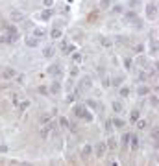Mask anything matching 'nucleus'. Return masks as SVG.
<instances>
[{
  "label": "nucleus",
  "mask_w": 159,
  "mask_h": 166,
  "mask_svg": "<svg viewBox=\"0 0 159 166\" xmlns=\"http://www.w3.org/2000/svg\"><path fill=\"white\" fill-rule=\"evenodd\" d=\"M56 54V48L54 46H52V44H48V46L43 50V55H45V57H52V55H54Z\"/></svg>",
  "instance_id": "12"
},
{
  "label": "nucleus",
  "mask_w": 159,
  "mask_h": 166,
  "mask_svg": "<svg viewBox=\"0 0 159 166\" xmlns=\"http://www.w3.org/2000/svg\"><path fill=\"white\" fill-rule=\"evenodd\" d=\"M135 124H137V129H144V127L148 126V122H146V120H137Z\"/></svg>",
  "instance_id": "19"
},
{
  "label": "nucleus",
  "mask_w": 159,
  "mask_h": 166,
  "mask_svg": "<svg viewBox=\"0 0 159 166\" xmlns=\"http://www.w3.org/2000/svg\"><path fill=\"white\" fill-rule=\"evenodd\" d=\"M130 142H131V150H137V146H139V138H137V135L130 133Z\"/></svg>",
  "instance_id": "13"
},
{
  "label": "nucleus",
  "mask_w": 159,
  "mask_h": 166,
  "mask_svg": "<svg viewBox=\"0 0 159 166\" xmlns=\"http://www.w3.org/2000/svg\"><path fill=\"white\" fill-rule=\"evenodd\" d=\"M113 111H115V113H122V111H124V105H122L120 102H113Z\"/></svg>",
  "instance_id": "16"
},
{
  "label": "nucleus",
  "mask_w": 159,
  "mask_h": 166,
  "mask_svg": "<svg viewBox=\"0 0 159 166\" xmlns=\"http://www.w3.org/2000/svg\"><path fill=\"white\" fill-rule=\"evenodd\" d=\"M119 92H120V96H128V94H130V89H128V87H120Z\"/></svg>",
  "instance_id": "25"
},
{
  "label": "nucleus",
  "mask_w": 159,
  "mask_h": 166,
  "mask_svg": "<svg viewBox=\"0 0 159 166\" xmlns=\"http://www.w3.org/2000/svg\"><path fill=\"white\" fill-rule=\"evenodd\" d=\"M124 66L126 68H131V59H124Z\"/></svg>",
  "instance_id": "34"
},
{
  "label": "nucleus",
  "mask_w": 159,
  "mask_h": 166,
  "mask_svg": "<svg viewBox=\"0 0 159 166\" xmlns=\"http://www.w3.org/2000/svg\"><path fill=\"white\" fill-rule=\"evenodd\" d=\"M105 129L111 133V129H113V122H107V124H105Z\"/></svg>",
  "instance_id": "37"
},
{
  "label": "nucleus",
  "mask_w": 159,
  "mask_h": 166,
  "mask_svg": "<svg viewBox=\"0 0 159 166\" xmlns=\"http://www.w3.org/2000/svg\"><path fill=\"white\" fill-rule=\"evenodd\" d=\"M28 105H30V103H28V102H22V103H20V109H26V107H28Z\"/></svg>",
  "instance_id": "42"
},
{
  "label": "nucleus",
  "mask_w": 159,
  "mask_h": 166,
  "mask_svg": "<svg viewBox=\"0 0 159 166\" xmlns=\"http://www.w3.org/2000/svg\"><path fill=\"white\" fill-rule=\"evenodd\" d=\"M87 107H91V109H96V102H93V100H89V102H87Z\"/></svg>",
  "instance_id": "31"
},
{
  "label": "nucleus",
  "mask_w": 159,
  "mask_h": 166,
  "mask_svg": "<svg viewBox=\"0 0 159 166\" xmlns=\"http://www.w3.org/2000/svg\"><path fill=\"white\" fill-rule=\"evenodd\" d=\"M137 92H139V96H144V94H148V92H150V87L143 85V87H139V89H137Z\"/></svg>",
  "instance_id": "17"
},
{
  "label": "nucleus",
  "mask_w": 159,
  "mask_h": 166,
  "mask_svg": "<svg viewBox=\"0 0 159 166\" xmlns=\"http://www.w3.org/2000/svg\"><path fill=\"white\" fill-rule=\"evenodd\" d=\"M137 120H139V109H133V111H131V118H130V122H133V124H135Z\"/></svg>",
  "instance_id": "18"
},
{
  "label": "nucleus",
  "mask_w": 159,
  "mask_h": 166,
  "mask_svg": "<svg viewBox=\"0 0 159 166\" xmlns=\"http://www.w3.org/2000/svg\"><path fill=\"white\" fill-rule=\"evenodd\" d=\"M109 6H111V0H102V2H100V7H104V9L109 7Z\"/></svg>",
  "instance_id": "27"
},
{
  "label": "nucleus",
  "mask_w": 159,
  "mask_h": 166,
  "mask_svg": "<svg viewBox=\"0 0 159 166\" xmlns=\"http://www.w3.org/2000/svg\"><path fill=\"white\" fill-rule=\"evenodd\" d=\"M143 50H144V46H143V44H137V46H135V52H137V54H141Z\"/></svg>",
  "instance_id": "33"
},
{
  "label": "nucleus",
  "mask_w": 159,
  "mask_h": 166,
  "mask_svg": "<svg viewBox=\"0 0 159 166\" xmlns=\"http://www.w3.org/2000/svg\"><path fill=\"white\" fill-rule=\"evenodd\" d=\"M6 30H7V33H15V31H17L15 26H9V24H6Z\"/></svg>",
  "instance_id": "29"
},
{
  "label": "nucleus",
  "mask_w": 159,
  "mask_h": 166,
  "mask_svg": "<svg viewBox=\"0 0 159 166\" xmlns=\"http://www.w3.org/2000/svg\"><path fill=\"white\" fill-rule=\"evenodd\" d=\"M94 20H96V13H91L89 15V22H94Z\"/></svg>",
  "instance_id": "38"
},
{
  "label": "nucleus",
  "mask_w": 159,
  "mask_h": 166,
  "mask_svg": "<svg viewBox=\"0 0 159 166\" xmlns=\"http://www.w3.org/2000/svg\"><path fill=\"white\" fill-rule=\"evenodd\" d=\"M107 146H109V150H116V140H115L113 137L107 140Z\"/></svg>",
  "instance_id": "21"
},
{
  "label": "nucleus",
  "mask_w": 159,
  "mask_h": 166,
  "mask_svg": "<svg viewBox=\"0 0 159 166\" xmlns=\"http://www.w3.org/2000/svg\"><path fill=\"white\" fill-rule=\"evenodd\" d=\"M130 6L131 7H139V0H130Z\"/></svg>",
  "instance_id": "32"
},
{
  "label": "nucleus",
  "mask_w": 159,
  "mask_h": 166,
  "mask_svg": "<svg viewBox=\"0 0 159 166\" xmlns=\"http://www.w3.org/2000/svg\"><path fill=\"white\" fill-rule=\"evenodd\" d=\"M41 122H43V124H46V122H50V116L43 115V116H41Z\"/></svg>",
  "instance_id": "35"
},
{
  "label": "nucleus",
  "mask_w": 159,
  "mask_h": 166,
  "mask_svg": "<svg viewBox=\"0 0 159 166\" xmlns=\"http://www.w3.org/2000/svg\"><path fill=\"white\" fill-rule=\"evenodd\" d=\"M0 151H2V153H6V151H7V146H4V144H2V146H0Z\"/></svg>",
  "instance_id": "41"
},
{
  "label": "nucleus",
  "mask_w": 159,
  "mask_h": 166,
  "mask_svg": "<svg viewBox=\"0 0 159 166\" xmlns=\"http://www.w3.org/2000/svg\"><path fill=\"white\" fill-rule=\"evenodd\" d=\"M46 74L48 76H59L61 74V66L59 65H50L48 68H46Z\"/></svg>",
  "instance_id": "5"
},
{
  "label": "nucleus",
  "mask_w": 159,
  "mask_h": 166,
  "mask_svg": "<svg viewBox=\"0 0 159 166\" xmlns=\"http://www.w3.org/2000/svg\"><path fill=\"white\" fill-rule=\"evenodd\" d=\"M45 35H46V31H45L43 28H35V30H34V37H37V39H43Z\"/></svg>",
  "instance_id": "14"
},
{
  "label": "nucleus",
  "mask_w": 159,
  "mask_h": 166,
  "mask_svg": "<svg viewBox=\"0 0 159 166\" xmlns=\"http://www.w3.org/2000/svg\"><path fill=\"white\" fill-rule=\"evenodd\" d=\"M52 2H54V0H43V4H45L46 7H50V6H52Z\"/></svg>",
  "instance_id": "39"
},
{
  "label": "nucleus",
  "mask_w": 159,
  "mask_h": 166,
  "mask_svg": "<svg viewBox=\"0 0 159 166\" xmlns=\"http://www.w3.org/2000/svg\"><path fill=\"white\" fill-rule=\"evenodd\" d=\"M59 124H61L63 127H67V126H69V120H67L65 116H61V118H59Z\"/></svg>",
  "instance_id": "28"
},
{
  "label": "nucleus",
  "mask_w": 159,
  "mask_h": 166,
  "mask_svg": "<svg viewBox=\"0 0 159 166\" xmlns=\"http://www.w3.org/2000/svg\"><path fill=\"white\" fill-rule=\"evenodd\" d=\"M52 15H54V11H52L50 7H46L45 11H41V13H39V19H41V20H48Z\"/></svg>",
  "instance_id": "10"
},
{
  "label": "nucleus",
  "mask_w": 159,
  "mask_h": 166,
  "mask_svg": "<svg viewBox=\"0 0 159 166\" xmlns=\"http://www.w3.org/2000/svg\"><path fill=\"white\" fill-rule=\"evenodd\" d=\"M126 22H130V24H133V26H137V28L143 26V22L139 20V17H137L135 11H128V13H126Z\"/></svg>",
  "instance_id": "2"
},
{
  "label": "nucleus",
  "mask_w": 159,
  "mask_h": 166,
  "mask_svg": "<svg viewBox=\"0 0 159 166\" xmlns=\"http://www.w3.org/2000/svg\"><path fill=\"white\" fill-rule=\"evenodd\" d=\"M13 76H17V72L13 68H9V66H6V68L2 70V77H4V80H11Z\"/></svg>",
  "instance_id": "6"
},
{
  "label": "nucleus",
  "mask_w": 159,
  "mask_h": 166,
  "mask_svg": "<svg viewBox=\"0 0 159 166\" xmlns=\"http://www.w3.org/2000/svg\"><path fill=\"white\" fill-rule=\"evenodd\" d=\"M128 142H130V133H126V135L122 137V144L126 146V144H128Z\"/></svg>",
  "instance_id": "30"
},
{
  "label": "nucleus",
  "mask_w": 159,
  "mask_h": 166,
  "mask_svg": "<svg viewBox=\"0 0 159 166\" xmlns=\"http://www.w3.org/2000/svg\"><path fill=\"white\" fill-rule=\"evenodd\" d=\"M113 126H115V127H122V126H124V120H120V118H113Z\"/></svg>",
  "instance_id": "20"
},
{
  "label": "nucleus",
  "mask_w": 159,
  "mask_h": 166,
  "mask_svg": "<svg viewBox=\"0 0 159 166\" xmlns=\"http://www.w3.org/2000/svg\"><path fill=\"white\" fill-rule=\"evenodd\" d=\"M146 19H148V20H155V19H157V4H155V2H152V4L146 6Z\"/></svg>",
  "instance_id": "3"
},
{
  "label": "nucleus",
  "mask_w": 159,
  "mask_h": 166,
  "mask_svg": "<svg viewBox=\"0 0 159 166\" xmlns=\"http://www.w3.org/2000/svg\"><path fill=\"white\" fill-rule=\"evenodd\" d=\"M59 89H61V85H59V83H54V85H52V89H50V92H52V94H57Z\"/></svg>",
  "instance_id": "23"
},
{
  "label": "nucleus",
  "mask_w": 159,
  "mask_h": 166,
  "mask_svg": "<svg viewBox=\"0 0 159 166\" xmlns=\"http://www.w3.org/2000/svg\"><path fill=\"white\" fill-rule=\"evenodd\" d=\"M150 105H152V107H154V109H155V107H157V96H155V94H154V96H152V98H150Z\"/></svg>",
  "instance_id": "26"
},
{
  "label": "nucleus",
  "mask_w": 159,
  "mask_h": 166,
  "mask_svg": "<svg viewBox=\"0 0 159 166\" xmlns=\"http://www.w3.org/2000/svg\"><path fill=\"white\" fill-rule=\"evenodd\" d=\"M50 35H52V39H61V37H63V31H61L59 28H54V30L50 31Z\"/></svg>",
  "instance_id": "15"
},
{
  "label": "nucleus",
  "mask_w": 159,
  "mask_h": 166,
  "mask_svg": "<svg viewBox=\"0 0 159 166\" xmlns=\"http://www.w3.org/2000/svg\"><path fill=\"white\" fill-rule=\"evenodd\" d=\"M91 153H93V146H91V144H85V146H83V150H81V157L87 161V159L91 157Z\"/></svg>",
  "instance_id": "9"
},
{
  "label": "nucleus",
  "mask_w": 159,
  "mask_h": 166,
  "mask_svg": "<svg viewBox=\"0 0 159 166\" xmlns=\"http://www.w3.org/2000/svg\"><path fill=\"white\" fill-rule=\"evenodd\" d=\"M72 61L76 63V65H80V63H81V55H80V54H74V55H72Z\"/></svg>",
  "instance_id": "24"
},
{
  "label": "nucleus",
  "mask_w": 159,
  "mask_h": 166,
  "mask_svg": "<svg viewBox=\"0 0 159 166\" xmlns=\"http://www.w3.org/2000/svg\"><path fill=\"white\" fill-rule=\"evenodd\" d=\"M26 44L30 48H35L37 44H39V39L37 37H34V35H30V37H26Z\"/></svg>",
  "instance_id": "11"
},
{
  "label": "nucleus",
  "mask_w": 159,
  "mask_h": 166,
  "mask_svg": "<svg viewBox=\"0 0 159 166\" xmlns=\"http://www.w3.org/2000/svg\"><path fill=\"white\" fill-rule=\"evenodd\" d=\"M100 42H102V46H105V48H109V46H111V41H109V39H105V37H100Z\"/></svg>",
  "instance_id": "22"
},
{
  "label": "nucleus",
  "mask_w": 159,
  "mask_h": 166,
  "mask_svg": "<svg viewBox=\"0 0 159 166\" xmlns=\"http://www.w3.org/2000/svg\"><path fill=\"white\" fill-rule=\"evenodd\" d=\"M11 20H13V22H20V20H24V13H22V11L13 9V11H11Z\"/></svg>",
  "instance_id": "7"
},
{
  "label": "nucleus",
  "mask_w": 159,
  "mask_h": 166,
  "mask_svg": "<svg viewBox=\"0 0 159 166\" xmlns=\"http://www.w3.org/2000/svg\"><path fill=\"white\" fill-rule=\"evenodd\" d=\"M91 87H93V80L89 76H83L80 80V83H78V89L80 91H87V89H91Z\"/></svg>",
  "instance_id": "4"
},
{
  "label": "nucleus",
  "mask_w": 159,
  "mask_h": 166,
  "mask_svg": "<svg viewBox=\"0 0 159 166\" xmlns=\"http://www.w3.org/2000/svg\"><path fill=\"white\" fill-rule=\"evenodd\" d=\"M105 150H107L105 142H98V144H96V157H104V155H105Z\"/></svg>",
  "instance_id": "8"
},
{
  "label": "nucleus",
  "mask_w": 159,
  "mask_h": 166,
  "mask_svg": "<svg viewBox=\"0 0 159 166\" xmlns=\"http://www.w3.org/2000/svg\"><path fill=\"white\" fill-rule=\"evenodd\" d=\"M137 61H139V65H143V66H146V59H144V57H139V59H137Z\"/></svg>",
  "instance_id": "40"
},
{
  "label": "nucleus",
  "mask_w": 159,
  "mask_h": 166,
  "mask_svg": "<svg viewBox=\"0 0 159 166\" xmlns=\"http://www.w3.org/2000/svg\"><path fill=\"white\" fill-rule=\"evenodd\" d=\"M74 115H76L78 118H83L85 122H93V113H89V111L85 109V105H76L74 107Z\"/></svg>",
  "instance_id": "1"
},
{
  "label": "nucleus",
  "mask_w": 159,
  "mask_h": 166,
  "mask_svg": "<svg viewBox=\"0 0 159 166\" xmlns=\"http://www.w3.org/2000/svg\"><path fill=\"white\" fill-rule=\"evenodd\" d=\"M152 138H154V140H157V126H155V127H154V131H152Z\"/></svg>",
  "instance_id": "36"
}]
</instances>
